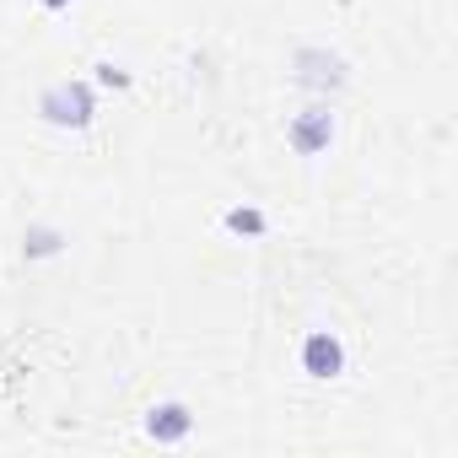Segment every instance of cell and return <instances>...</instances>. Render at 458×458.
<instances>
[{"label": "cell", "mask_w": 458, "mask_h": 458, "mask_svg": "<svg viewBox=\"0 0 458 458\" xmlns=\"http://www.w3.org/2000/svg\"><path fill=\"white\" fill-rule=\"evenodd\" d=\"M38 114L49 124H65V130H87L92 114H98V103H92V87L87 81H60V87H49L38 98Z\"/></svg>", "instance_id": "6da1fadb"}, {"label": "cell", "mask_w": 458, "mask_h": 458, "mask_svg": "<svg viewBox=\"0 0 458 458\" xmlns=\"http://www.w3.org/2000/svg\"><path fill=\"white\" fill-rule=\"evenodd\" d=\"M329 140H335V114H329V108H308V114L292 119V146H297V157H318V151H329Z\"/></svg>", "instance_id": "7a4b0ae2"}, {"label": "cell", "mask_w": 458, "mask_h": 458, "mask_svg": "<svg viewBox=\"0 0 458 458\" xmlns=\"http://www.w3.org/2000/svg\"><path fill=\"white\" fill-rule=\"evenodd\" d=\"M302 372H308V377H340V372H345V351H340V340H335L329 329L308 335V345H302Z\"/></svg>", "instance_id": "3957f363"}, {"label": "cell", "mask_w": 458, "mask_h": 458, "mask_svg": "<svg viewBox=\"0 0 458 458\" xmlns=\"http://www.w3.org/2000/svg\"><path fill=\"white\" fill-rule=\"evenodd\" d=\"M297 81L302 87H340L345 81V60L324 55V49H302L297 55Z\"/></svg>", "instance_id": "277c9868"}, {"label": "cell", "mask_w": 458, "mask_h": 458, "mask_svg": "<svg viewBox=\"0 0 458 458\" xmlns=\"http://www.w3.org/2000/svg\"><path fill=\"white\" fill-rule=\"evenodd\" d=\"M189 426H194V415H189L183 404H157V410L146 415V431H151L157 442H183Z\"/></svg>", "instance_id": "5b68a950"}, {"label": "cell", "mask_w": 458, "mask_h": 458, "mask_svg": "<svg viewBox=\"0 0 458 458\" xmlns=\"http://www.w3.org/2000/svg\"><path fill=\"white\" fill-rule=\"evenodd\" d=\"M226 233L259 238V233H265V216H259V210H249V205H238V210H226Z\"/></svg>", "instance_id": "8992f818"}, {"label": "cell", "mask_w": 458, "mask_h": 458, "mask_svg": "<svg viewBox=\"0 0 458 458\" xmlns=\"http://www.w3.org/2000/svg\"><path fill=\"white\" fill-rule=\"evenodd\" d=\"M55 249H60V233H49V226L28 233V254H55Z\"/></svg>", "instance_id": "52a82bcc"}, {"label": "cell", "mask_w": 458, "mask_h": 458, "mask_svg": "<svg viewBox=\"0 0 458 458\" xmlns=\"http://www.w3.org/2000/svg\"><path fill=\"white\" fill-rule=\"evenodd\" d=\"M98 76H103V81H114V87H124V81H130V76H124V71H114V65H98Z\"/></svg>", "instance_id": "ba28073f"}, {"label": "cell", "mask_w": 458, "mask_h": 458, "mask_svg": "<svg viewBox=\"0 0 458 458\" xmlns=\"http://www.w3.org/2000/svg\"><path fill=\"white\" fill-rule=\"evenodd\" d=\"M44 6H49V12H65V6H71V0H44Z\"/></svg>", "instance_id": "9c48e42d"}]
</instances>
